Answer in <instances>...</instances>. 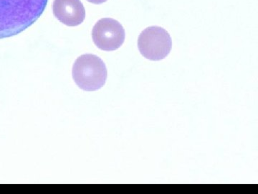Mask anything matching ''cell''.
<instances>
[{"label": "cell", "instance_id": "3", "mask_svg": "<svg viewBox=\"0 0 258 194\" xmlns=\"http://www.w3.org/2000/svg\"><path fill=\"white\" fill-rule=\"evenodd\" d=\"M172 41L169 32L161 27H149L142 32L138 39L141 54L151 61H161L169 55Z\"/></svg>", "mask_w": 258, "mask_h": 194}, {"label": "cell", "instance_id": "4", "mask_svg": "<svg viewBox=\"0 0 258 194\" xmlns=\"http://www.w3.org/2000/svg\"><path fill=\"white\" fill-rule=\"evenodd\" d=\"M92 37L95 45L101 50L115 51L124 42L125 30L117 20L103 18L93 27Z\"/></svg>", "mask_w": 258, "mask_h": 194}, {"label": "cell", "instance_id": "5", "mask_svg": "<svg viewBox=\"0 0 258 194\" xmlns=\"http://www.w3.org/2000/svg\"><path fill=\"white\" fill-rule=\"evenodd\" d=\"M52 10L55 18L67 26H78L86 18V10L81 0H54Z\"/></svg>", "mask_w": 258, "mask_h": 194}, {"label": "cell", "instance_id": "2", "mask_svg": "<svg viewBox=\"0 0 258 194\" xmlns=\"http://www.w3.org/2000/svg\"><path fill=\"white\" fill-rule=\"evenodd\" d=\"M108 77L106 64L99 57L85 54L75 61L73 78L77 86L86 91H94L103 87Z\"/></svg>", "mask_w": 258, "mask_h": 194}, {"label": "cell", "instance_id": "1", "mask_svg": "<svg viewBox=\"0 0 258 194\" xmlns=\"http://www.w3.org/2000/svg\"><path fill=\"white\" fill-rule=\"evenodd\" d=\"M48 0H0V39L30 28L45 11Z\"/></svg>", "mask_w": 258, "mask_h": 194}, {"label": "cell", "instance_id": "6", "mask_svg": "<svg viewBox=\"0 0 258 194\" xmlns=\"http://www.w3.org/2000/svg\"><path fill=\"white\" fill-rule=\"evenodd\" d=\"M89 3H93V4L95 5H100L102 4V3H106L108 0H87Z\"/></svg>", "mask_w": 258, "mask_h": 194}]
</instances>
